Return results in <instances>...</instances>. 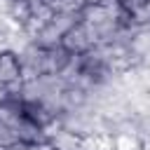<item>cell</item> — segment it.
<instances>
[{"label": "cell", "mask_w": 150, "mask_h": 150, "mask_svg": "<svg viewBox=\"0 0 150 150\" xmlns=\"http://www.w3.org/2000/svg\"><path fill=\"white\" fill-rule=\"evenodd\" d=\"M89 45H91V38H89V33H87V26H80V23H75L68 33H63V38H61V47L68 52V54H82V52H87L89 49Z\"/></svg>", "instance_id": "obj_1"}, {"label": "cell", "mask_w": 150, "mask_h": 150, "mask_svg": "<svg viewBox=\"0 0 150 150\" xmlns=\"http://www.w3.org/2000/svg\"><path fill=\"white\" fill-rule=\"evenodd\" d=\"M21 75H23V68H21L19 56L9 49L0 52V84H12L21 80Z\"/></svg>", "instance_id": "obj_2"}, {"label": "cell", "mask_w": 150, "mask_h": 150, "mask_svg": "<svg viewBox=\"0 0 150 150\" xmlns=\"http://www.w3.org/2000/svg\"><path fill=\"white\" fill-rule=\"evenodd\" d=\"M9 14H12V19H16L19 23H26V21L33 16L30 0H12V2H9Z\"/></svg>", "instance_id": "obj_3"}, {"label": "cell", "mask_w": 150, "mask_h": 150, "mask_svg": "<svg viewBox=\"0 0 150 150\" xmlns=\"http://www.w3.org/2000/svg\"><path fill=\"white\" fill-rule=\"evenodd\" d=\"M16 141H19L16 129H12L7 124H0V148H12Z\"/></svg>", "instance_id": "obj_4"}, {"label": "cell", "mask_w": 150, "mask_h": 150, "mask_svg": "<svg viewBox=\"0 0 150 150\" xmlns=\"http://www.w3.org/2000/svg\"><path fill=\"white\" fill-rule=\"evenodd\" d=\"M63 98H66L68 105H82V103H84V91H82L80 87H75V89H68V91L63 94Z\"/></svg>", "instance_id": "obj_5"}, {"label": "cell", "mask_w": 150, "mask_h": 150, "mask_svg": "<svg viewBox=\"0 0 150 150\" xmlns=\"http://www.w3.org/2000/svg\"><path fill=\"white\" fill-rule=\"evenodd\" d=\"M28 150H54V145H49L47 141H38V143H30Z\"/></svg>", "instance_id": "obj_6"}, {"label": "cell", "mask_w": 150, "mask_h": 150, "mask_svg": "<svg viewBox=\"0 0 150 150\" xmlns=\"http://www.w3.org/2000/svg\"><path fill=\"white\" fill-rule=\"evenodd\" d=\"M117 145H120V150H129V148H134V141H131L129 136H122Z\"/></svg>", "instance_id": "obj_7"}]
</instances>
